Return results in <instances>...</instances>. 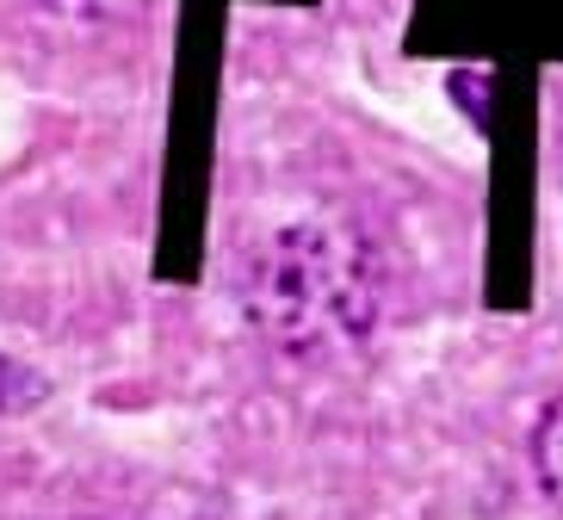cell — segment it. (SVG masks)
Masks as SVG:
<instances>
[{"label":"cell","instance_id":"1","mask_svg":"<svg viewBox=\"0 0 563 520\" xmlns=\"http://www.w3.org/2000/svg\"><path fill=\"white\" fill-rule=\"evenodd\" d=\"M235 291L266 347L291 359H329L372 335L384 303V261L353 223L298 218L254 242Z\"/></svg>","mask_w":563,"mask_h":520},{"label":"cell","instance_id":"2","mask_svg":"<svg viewBox=\"0 0 563 520\" xmlns=\"http://www.w3.org/2000/svg\"><path fill=\"white\" fill-rule=\"evenodd\" d=\"M532 471H539V489L563 508V397L545 403V416L532 428Z\"/></svg>","mask_w":563,"mask_h":520},{"label":"cell","instance_id":"3","mask_svg":"<svg viewBox=\"0 0 563 520\" xmlns=\"http://www.w3.org/2000/svg\"><path fill=\"white\" fill-rule=\"evenodd\" d=\"M25 372L13 366V359H0V409H13V403H25Z\"/></svg>","mask_w":563,"mask_h":520},{"label":"cell","instance_id":"4","mask_svg":"<svg viewBox=\"0 0 563 520\" xmlns=\"http://www.w3.org/2000/svg\"><path fill=\"white\" fill-rule=\"evenodd\" d=\"M44 7H63V0H44Z\"/></svg>","mask_w":563,"mask_h":520}]
</instances>
